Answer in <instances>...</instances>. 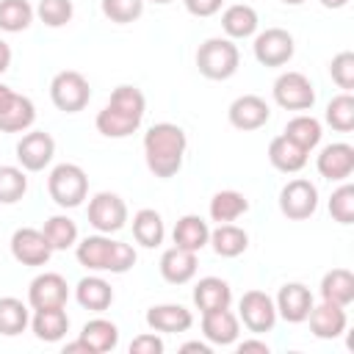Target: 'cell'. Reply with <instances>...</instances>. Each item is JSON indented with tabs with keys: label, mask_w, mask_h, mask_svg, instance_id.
<instances>
[{
	"label": "cell",
	"mask_w": 354,
	"mask_h": 354,
	"mask_svg": "<svg viewBox=\"0 0 354 354\" xmlns=\"http://www.w3.org/2000/svg\"><path fill=\"white\" fill-rule=\"evenodd\" d=\"M80 340H86V346L91 348V354H100V351H111L119 340V329L116 324L105 321V318H94L83 326L80 332Z\"/></svg>",
	"instance_id": "4dcf8cb0"
},
{
	"label": "cell",
	"mask_w": 354,
	"mask_h": 354,
	"mask_svg": "<svg viewBox=\"0 0 354 354\" xmlns=\"http://www.w3.org/2000/svg\"><path fill=\"white\" fill-rule=\"evenodd\" d=\"M77 301H80V307H86V310L102 313V310H108V304L113 301V290H111V285H108L105 279H100V277H83V279L77 282Z\"/></svg>",
	"instance_id": "cb8c5ba5"
},
{
	"label": "cell",
	"mask_w": 354,
	"mask_h": 354,
	"mask_svg": "<svg viewBox=\"0 0 354 354\" xmlns=\"http://www.w3.org/2000/svg\"><path fill=\"white\" fill-rule=\"evenodd\" d=\"M194 271H196V252L183 249V246H171V249L163 252V257H160V274H163L166 282L183 285V282H188L194 277Z\"/></svg>",
	"instance_id": "2e32d148"
},
{
	"label": "cell",
	"mask_w": 354,
	"mask_h": 354,
	"mask_svg": "<svg viewBox=\"0 0 354 354\" xmlns=\"http://www.w3.org/2000/svg\"><path fill=\"white\" fill-rule=\"evenodd\" d=\"M274 100L288 111H307L315 102V91L301 72H285L274 83Z\"/></svg>",
	"instance_id": "8992f818"
},
{
	"label": "cell",
	"mask_w": 354,
	"mask_h": 354,
	"mask_svg": "<svg viewBox=\"0 0 354 354\" xmlns=\"http://www.w3.org/2000/svg\"><path fill=\"white\" fill-rule=\"evenodd\" d=\"M64 354H91V348L86 346V340H75V343H66Z\"/></svg>",
	"instance_id": "f907efd6"
},
{
	"label": "cell",
	"mask_w": 354,
	"mask_h": 354,
	"mask_svg": "<svg viewBox=\"0 0 354 354\" xmlns=\"http://www.w3.org/2000/svg\"><path fill=\"white\" fill-rule=\"evenodd\" d=\"M11 254L22 263V266H44L53 254V246L47 243L41 230L33 227H19L11 235Z\"/></svg>",
	"instance_id": "9c48e42d"
},
{
	"label": "cell",
	"mask_w": 354,
	"mask_h": 354,
	"mask_svg": "<svg viewBox=\"0 0 354 354\" xmlns=\"http://www.w3.org/2000/svg\"><path fill=\"white\" fill-rule=\"evenodd\" d=\"M268 160L279 171H299L307 163V152L299 144H293L288 136H277L268 144Z\"/></svg>",
	"instance_id": "44dd1931"
},
{
	"label": "cell",
	"mask_w": 354,
	"mask_h": 354,
	"mask_svg": "<svg viewBox=\"0 0 354 354\" xmlns=\"http://www.w3.org/2000/svg\"><path fill=\"white\" fill-rule=\"evenodd\" d=\"M14 94H17V91H11L8 86H3V83H0V111H6V108H8V102L14 100Z\"/></svg>",
	"instance_id": "f5cc1de1"
},
{
	"label": "cell",
	"mask_w": 354,
	"mask_h": 354,
	"mask_svg": "<svg viewBox=\"0 0 354 354\" xmlns=\"http://www.w3.org/2000/svg\"><path fill=\"white\" fill-rule=\"evenodd\" d=\"M185 8L194 17H210L221 8V0H185Z\"/></svg>",
	"instance_id": "7dc6e473"
},
{
	"label": "cell",
	"mask_w": 354,
	"mask_h": 354,
	"mask_svg": "<svg viewBox=\"0 0 354 354\" xmlns=\"http://www.w3.org/2000/svg\"><path fill=\"white\" fill-rule=\"evenodd\" d=\"M141 11H144V0H102V14L119 25L138 19Z\"/></svg>",
	"instance_id": "60d3db41"
},
{
	"label": "cell",
	"mask_w": 354,
	"mask_h": 354,
	"mask_svg": "<svg viewBox=\"0 0 354 354\" xmlns=\"http://www.w3.org/2000/svg\"><path fill=\"white\" fill-rule=\"evenodd\" d=\"M238 47L230 39H207L196 50V66L210 80H227L238 69Z\"/></svg>",
	"instance_id": "7a4b0ae2"
},
{
	"label": "cell",
	"mask_w": 354,
	"mask_h": 354,
	"mask_svg": "<svg viewBox=\"0 0 354 354\" xmlns=\"http://www.w3.org/2000/svg\"><path fill=\"white\" fill-rule=\"evenodd\" d=\"M147 324L155 332H185L194 318L191 310H185L183 304H158L147 310Z\"/></svg>",
	"instance_id": "ac0fdd59"
},
{
	"label": "cell",
	"mask_w": 354,
	"mask_h": 354,
	"mask_svg": "<svg viewBox=\"0 0 354 354\" xmlns=\"http://www.w3.org/2000/svg\"><path fill=\"white\" fill-rule=\"evenodd\" d=\"M254 58L263 66H282L293 58V36L285 28H266L254 39Z\"/></svg>",
	"instance_id": "52a82bcc"
},
{
	"label": "cell",
	"mask_w": 354,
	"mask_h": 354,
	"mask_svg": "<svg viewBox=\"0 0 354 354\" xmlns=\"http://www.w3.org/2000/svg\"><path fill=\"white\" fill-rule=\"evenodd\" d=\"M152 3H171V0H152Z\"/></svg>",
	"instance_id": "9f6ffc18"
},
{
	"label": "cell",
	"mask_w": 354,
	"mask_h": 354,
	"mask_svg": "<svg viewBox=\"0 0 354 354\" xmlns=\"http://www.w3.org/2000/svg\"><path fill=\"white\" fill-rule=\"evenodd\" d=\"M221 28H224L227 36H232V39H246V36H252L254 28H257V11H254L252 6H246V3H235V6H230V8L224 11Z\"/></svg>",
	"instance_id": "484cf974"
},
{
	"label": "cell",
	"mask_w": 354,
	"mask_h": 354,
	"mask_svg": "<svg viewBox=\"0 0 354 354\" xmlns=\"http://www.w3.org/2000/svg\"><path fill=\"white\" fill-rule=\"evenodd\" d=\"M69 329V318L64 313V307H44V310H36L33 315V332L39 340H61Z\"/></svg>",
	"instance_id": "603a6c76"
},
{
	"label": "cell",
	"mask_w": 354,
	"mask_h": 354,
	"mask_svg": "<svg viewBox=\"0 0 354 354\" xmlns=\"http://www.w3.org/2000/svg\"><path fill=\"white\" fill-rule=\"evenodd\" d=\"M133 263H136L133 246H127V243H122V241H113V252H111V266H108V271L124 274L127 268H133Z\"/></svg>",
	"instance_id": "f6af8a7d"
},
{
	"label": "cell",
	"mask_w": 354,
	"mask_h": 354,
	"mask_svg": "<svg viewBox=\"0 0 354 354\" xmlns=\"http://www.w3.org/2000/svg\"><path fill=\"white\" fill-rule=\"evenodd\" d=\"M207 241H210V230H207V224L199 216H183L174 224V246L199 252Z\"/></svg>",
	"instance_id": "4316f807"
},
{
	"label": "cell",
	"mask_w": 354,
	"mask_h": 354,
	"mask_svg": "<svg viewBox=\"0 0 354 354\" xmlns=\"http://www.w3.org/2000/svg\"><path fill=\"white\" fill-rule=\"evenodd\" d=\"M241 318L252 332H268L277 321V307L263 290H246L241 296Z\"/></svg>",
	"instance_id": "7c38bea8"
},
{
	"label": "cell",
	"mask_w": 354,
	"mask_h": 354,
	"mask_svg": "<svg viewBox=\"0 0 354 354\" xmlns=\"http://www.w3.org/2000/svg\"><path fill=\"white\" fill-rule=\"evenodd\" d=\"M36 119V108L28 97L14 94V100L8 102L6 111H0V133H19L25 127H30Z\"/></svg>",
	"instance_id": "d4e9b609"
},
{
	"label": "cell",
	"mask_w": 354,
	"mask_h": 354,
	"mask_svg": "<svg viewBox=\"0 0 354 354\" xmlns=\"http://www.w3.org/2000/svg\"><path fill=\"white\" fill-rule=\"evenodd\" d=\"M138 124H141V119L127 116V113H122V111H116V108H111V105H105V108L97 113V130H100L102 136H108V138L130 136V133L138 130Z\"/></svg>",
	"instance_id": "1f68e13d"
},
{
	"label": "cell",
	"mask_w": 354,
	"mask_h": 354,
	"mask_svg": "<svg viewBox=\"0 0 354 354\" xmlns=\"http://www.w3.org/2000/svg\"><path fill=\"white\" fill-rule=\"evenodd\" d=\"M41 232H44V238H47V243H50L53 249H66V246H72L75 238H77V227H75V221L66 218V216H53V218H47Z\"/></svg>",
	"instance_id": "74e56055"
},
{
	"label": "cell",
	"mask_w": 354,
	"mask_h": 354,
	"mask_svg": "<svg viewBox=\"0 0 354 354\" xmlns=\"http://www.w3.org/2000/svg\"><path fill=\"white\" fill-rule=\"evenodd\" d=\"M329 213L340 224L354 221V185H340L329 199Z\"/></svg>",
	"instance_id": "b9f144b4"
},
{
	"label": "cell",
	"mask_w": 354,
	"mask_h": 354,
	"mask_svg": "<svg viewBox=\"0 0 354 354\" xmlns=\"http://www.w3.org/2000/svg\"><path fill=\"white\" fill-rule=\"evenodd\" d=\"M321 296L324 301H332V304H351L354 301V274L348 268H332L324 274L321 279Z\"/></svg>",
	"instance_id": "ffe728a7"
},
{
	"label": "cell",
	"mask_w": 354,
	"mask_h": 354,
	"mask_svg": "<svg viewBox=\"0 0 354 354\" xmlns=\"http://www.w3.org/2000/svg\"><path fill=\"white\" fill-rule=\"evenodd\" d=\"M315 207H318V191L310 180H290L279 191V210L293 221L310 218Z\"/></svg>",
	"instance_id": "5b68a950"
},
{
	"label": "cell",
	"mask_w": 354,
	"mask_h": 354,
	"mask_svg": "<svg viewBox=\"0 0 354 354\" xmlns=\"http://www.w3.org/2000/svg\"><path fill=\"white\" fill-rule=\"evenodd\" d=\"M28 191V177L22 174V169L17 166H0V202L11 205L17 199H22Z\"/></svg>",
	"instance_id": "ab89813d"
},
{
	"label": "cell",
	"mask_w": 354,
	"mask_h": 354,
	"mask_svg": "<svg viewBox=\"0 0 354 354\" xmlns=\"http://www.w3.org/2000/svg\"><path fill=\"white\" fill-rule=\"evenodd\" d=\"M210 243H213L216 254H221V257H238L241 252H246L249 235L241 227H235V224L227 221V224H218L210 232Z\"/></svg>",
	"instance_id": "83f0119b"
},
{
	"label": "cell",
	"mask_w": 354,
	"mask_h": 354,
	"mask_svg": "<svg viewBox=\"0 0 354 354\" xmlns=\"http://www.w3.org/2000/svg\"><path fill=\"white\" fill-rule=\"evenodd\" d=\"M108 105L116 108V111H122V113H127V116L141 119L144 116V108H147V100H144V94L136 86H119V88H113Z\"/></svg>",
	"instance_id": "f35d334b"
},
{
	"label": "cell",
	"mask_w": 354,
	"mask_h": 354,
	"mask_svg": "<svg viewBox=\"0 0 354 354\" xmlns=\"http://www.w3.org/2000/svg\"><path fill=\"white\" fill-rule=\"evenodd\" d=\"M39 17L50 28H61L72 19V0H39Z\"/></svg>",
	"instance_id": "7bdbcfd3"
},
{
	"label": "cell",
	"mask_w": 354,
	"mask_h": 354,
	"mask_svg": "<svg viewBox=\"0 0 354 354\" xmlns=\"http://www.w3.org/2000/svg\"><path fill=\"white\" fill-rule=\"evenodd\" d=\"M282 3H290V6H296V3H304V0H282Z\"/></svg>",
	"instance_id": "11a10c76"
},
{
	"label": "cell",
	"mask_w": 354,
	"mask_h": 354,
	"mask_svg": "<svg viewBox=\"0 0 354 354\" xmlns=\"http://www.w3.org/2000/svg\"><path fill=\"white\" fill-rule=\"evenodd\" d=\"M202 332L207 335V340H213L218 346H227V343H232L238 337V318L227 307L205 310V315H202Z\"/></svg>",
	"instance_id": "d6986e66"
},
{
	"label": "cell",
	"mask_w": 354,
	"mask_h": 354,
	"mask_svg": "<svg viewBox=\"0 0 354 354\" xmlns=\"http://www.w3.org/2000/svg\"><path fill=\"white\" fill-rule=\"evenodd\" d=\"M307 318H310L313 335H318V337H337L346 329V310L332 301H321L318 307L313 304Z\"/></svg>",
	"instance_id": "e0dca14e"
},
{
	"label": "cell",
	"mask_w": 354,
	"mask_h": 354,
	"mask_svg": "<svg viewBox=\"0 0 354 354\" xmlns=\"http://www.w3.org/2000/svg\"><path fill=\"white\" fill-rule=\"evenodd\" d=\"M180 351H183V354H210V346H207V343H199V340H191V343H185Z\"/></svg>",
	"instance_id": "681fc988"
},
{
	"label": "cell",
	"mask_w": 354,
	"mask_h": 354,
	"mask_svg": "<svg viewBox=\"0 0 354 354\" xmlns=\"http://www.w3.org/2000/svg\"><path fill=\"white\" fill-rule=\"evenodd\" d=\"M88 221L100 230V232H116L124 227L127 221V205L111 194V191H100L91 202H88Z\"/></svg>",
	"instance_id": "ba28073f"
},
{
	"label": "cell",
	"mask_w": 354,
	"mask_h": 354,
	"mask_svg": "<svg viewBox=\"0 0 354 354\" xmlns=\"http://www.w3.org/2000/svg\"><path fill=\"white\" fill-rule=\"evenodd\" d=\"M238 351H241V354H268V346L260 343V340H243V343L238 346Z\"/></svg>",
	"instance_id": "c3c4849f"
},
{
	"label": "cell",
	"mask_w": 354,
	"mask_h": 354,
	"mask_svg": "<svg viewBox=\"0 0 354 354\" xmlns=\"http://www.w3.org/2000/svg\"><path fill=\"white\" fill-rule=\"evenodd\" d=\"M321 3H324L326 8H343V6L348 3V0H321Z\"/></svg>",
	"instance_id": "db71d44e"
},
{
	"label": "cell",
	"mask_w": 354,
	"mask_h": 354,
	"mask_svg": "<svg viewBox=\"0 0 354 354\" xmlns=\"http://www.w3.org/2000/svg\"><path fill=\"white\" fill-rule=\"evenodd\" d=\"M310 307H313V293L301 282H288V285L279 288L277 310H279V315L285 321H290V324L304 321L307 313H310Z\"/></svg>",
	"instance_id": "5bb4252c"
},
{
	"label": "cell",
	"mask_w": 354,
	"mask_h": 354,
	"mask_svg": "<svg viewBox=\"0 0 354 354\" xmlns=\"http://www.w3.org/2000/svg\"><path fill=\"white\" fill-rule=\"evenodd\" d=\"M318 171L326 180H346L354 171V147L351 144H329L318 155Z\"/></svg>",
	"instance_id": "9a60e30c"
},
{
	"label": "cell",
	"mask_w": 354,
	"mask_h": 354,
	"mask_svg": "<svg viewBox=\"0 0 354 354\" xmlns=\"http://www.w3.org/2000/svg\"><path fill=\"white\" fill-rule=\"evenodd\" d=\"M282 136H288L293 144H299L304 152H310L318 141H321V124H318V119H313V116H293L288 124H285V133Z\"/></svg>",
	"instance_id": "836d02e7"
},
{
	"label": "cell",
	"mask_w": 354,
	"mask_h": 354,
	"mask_svg": "<svg viewBox=\"0 0 354 354\" xmlns=\"http://www.w3.org/2000/svg\"><path fill=\"white\" fill-rule=\"evenodd\" d=\"M28 326V310L19 299H0V335H19Z\"/></svg>",
	"instance_id": "8d00e7d4"
},
{
	"label": "cell",
	"mask_w": 354,
	"mask_h": 354,
	"mask_svg": "<svg viewBox=\"0 0 354 354\" xmlns=\"http://www.w3.org/2000/svg\"><path fill=\"white\" fill-rule=\"evenodd\" d=\"M8 64H11V47L0 39V72H6V69H8Z\"/></svg>",
	"instance_id": "816d5d0a"
},
{
	"label": "cell",
	"mask_w": 354,
	"mask_h": 354,
	"mask_svg": "<svg viewBox=\"0 0 354 354\" xmlns=\"http://www.w3.org/2000/svg\"><path fill=\"white\" fill-rule=\"evenodd\" d=\"M111 252H113V241L102 238V235H88L80 246H77V260L86 268H100L108 271L111 266Z\"/></svg>",
	"instance_id": "f1b7e54d"
},
{
	"label": "cell",
	"mask_w": 354,
	"mask_h": 354,
	"mask_svg": "<svg viewBox=\"0 0 354 354\" xmlns=\"http://www.w3.org/2000/svg\"><path fill=\"white\" fill-rule=\"evenodd\" d=\"M66 279L61 274H39L30 288H28V301L33 310H44V307H64L66 304Z\"/></svg>",
	"instance_id": "8fae6325"
},
{
	"label": "cell",
	"mask_w": 354,
	"mask_h": 354,
	"mask_svg": "<svg viewBox=\"0 0 354 354\" xmlns=\"http://www.w3.org/2000/svg\"><path fill=\"white\" fill-rule=\"evenodd\" d=\"M268 116H271V111H268L266 100L257 94H243L230 105V122L238 130H257L268 122Z\"/></svg>",
	"instance_id": "4fadbf2b"
},
{
	"label": "cell",
	"mask_w": 354,
	"mask_h": 354,
	"mask_svg": "<svg viewBox=\"0 0 354 354\" xmlns=\"http://www.w3.org/2000/svg\"><path fill=\"white\" fill-rule=\"evenodd\" d=\"M33 19V8L28 0H0V28L8 33L25 30Z\"/></svg>",
	"instance_id": "e575fe53"
},
{
	"label": "cell",
	"mask_w": 354,
	"mask_h": 354,
	"mask_svg": "<svg viewBox=\"0 0 354 354\" xmlns=\"http://www.w3.org/2000/svg\"><path fill=\"white\" fill-rule=\"evenodd\" d=\"M163 351V340L155 335H138L130 343V354H160Z\"/></svg>",
	"instance_id": "bcb514c9"
},
{
	"label": "cell",
	"mask_w": 354,
	"mask_h": 354,
	"mask_svg": "<svg viewBox=\"0 0 354 354\" xmlns=\"http://www.w3.org/2000/svg\"><path fill=\"white\" fill-rule=\"evenodd\" d=\"M47 191H50V196L55 199V205H61V207H77V205L86 199L88 177H86V171H83L80 166H75V163H58V166L50 171Z\"/></svg>",
	"instance_id": "3957f363"
},
{
	"label": "cell",
	"mask_w": 354,
	"mask_h": 354,
	"mask_svg": "<svg viewBox=\"0 0 354 354\" xmlns=\"http://www.w3.org/2000/svg\"><path fill=\"white\" fill-rule=\"evenodd\" d=\"M53 152H55V141L44 130H33V133L22 136L17 144V158H19L22 169H28V171H41L50 163Z\"/></svg>",
	"instance_id": "30bf717a"
},
{
	"label": "cell",
	"mask_w": 354,
	"mask_h": 354,
	"mask_svg": "<svg viewBox=\"0 0 354 354\" xmlns=\"http://www.w3.org/2000/svg\"><path fill=\"white\" fill-rule=\"evenodd\" d=\"M50 97H53V102H55L58 111L77 113V111L86 108V102L91 97V88H88V80L77 69H64V72H58L53 77Z\"/></svg>",
	"instance_id": "277c9868"
},
{
	"label": "cell",
	"mask_w": 354,
	"mask_h": 354,
	"mask_svg": "<svg viewBox=\"0 0 354 354\" xmlns=\"http://www.w3.org/2000/svg\"><path fill=\"white\" fill-rule=\"evenodd\" d=\"M249 210V199L238 191H218L213 199H210V218L218 221V224H227V221H235L238 216H243Z\"/></svg>",
	"instance_id": "f546056e"
},
{
	"label": "cell",
	"mask_w": 354,
	"mask_h": 354,
	"mask_svg": "<svg viewBox=\"0 0 354 354\" xmlns=\"http://www.w3.org/2000/svg\"><path fill=\"white\" fill-rule=\"evenodd\" d=\"M326 122H329L337 133L354 130V97H351L348 91L332 97V102L326 105Z\"/></svg>",
	"instance_id": "d590c367"
},
{
	"label": "cell",
	"mask_w": 354,
	"mask_h": 354,
	"mask_svg": "<svg viewBox=\"0 0 354 354\" xmlns=\"http://www.w3.org/2000/svg\"><path fill=\"white\" fill-rule=\"evenodd\" d=\"M230 285L218 277H205L196 282L194 288V304L205 313V310H218V307H230Z\"/></svg>",
	"instance_id": "7402d4cb"
},
{
	"label": "cell",
	"mask_w": 354,
	"mask_h": 354,
	"mask_svg": "<svg viewBox=\"0 0 354 354\" xmlns=\"http://www.w3.org/2000/svg\"><path fill=\"white\" fill-rule=\"evenodd\" d=\"M329 72H332V80H335L340 88H346V91L354 88V53H348V50L337 53V55L332 58Z\"/></svg>",
	"instance_id": "ee69618b"
},
{
	"label": "cell",
	"mask_w": 354,
	"mask_h": 354,
	"mask_svg": "<svg viewBox=\"0 0 354 354\" xmlns=\"http://www.w3.org/2000/svg\"><path fill=\"white\" fill-rule=\"evenodd\" d=\"M133 238L141 243V246H158L163 241V221L155 210L144 207L133 216Z\"/></svg>",
	"instance_id": "d6a6232c"
},
{
	"label": "cell",
	"mask_w": 354,
	"mask_h": 354,
	"mask_svg": "<svg viewBox=\"0 0 354 354\" xmlns=\"http://www.w3.org/2000/svg\"><path fill=\"white\" fill-rule=\"evenodd\" d=\"M185 133L183 127L171 122L152 124L144 136V152H147V166L155 177H171L183 166V152H185Z\"/></svg>",
	"instance_id": "6da1fadb"
}]
</instances>
